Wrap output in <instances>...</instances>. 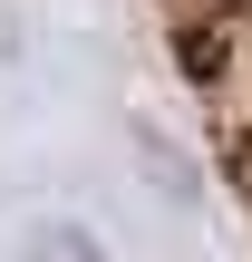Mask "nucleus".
Masks as SVG:
<instances>
[{"label":"nucleus","instance_id":"nucleus-1","mask_svg":"<svg viewBox=\"0 0 252 262\" xmlns=\"http://www.w3.org/2000/svg\"><path fill=\"white\" fill-rule=\"evenodd\" d=\"M155 10H165L175 68L194 88L204 146L223 156L233 194L252 204V0H155Z\"/></svg>","mask_w":252,"mask_h":262}]
</instances>
